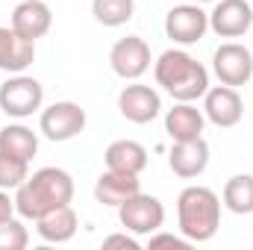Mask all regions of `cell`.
Segmentation results:
<instances>
[{
  "instance_id": "24",
  "label": "cell",
  "mask_w": 253,
  "mask_h": 250,
  "mask_svg": "<svg viewBox=\"0 0 253 250\" xmlns=\"http://www.w3.org/2000/svg\"><path fill=\"white\" fill-rule=\"evenodd\" d=\"M30 245V233L21 221L9 218L0 224V250H24Z\"/></svg>"
},
{
  "instance_id": "19",
  "label": "cell",
  "mask_w": 253,
  "mask_h": 250,
  "mask_svg": "<svg viewBox=\"0 0 253 250\" xmlns=\"http://www.w3.org/2000/svg\"><path fill=\"white\" fill-rule=\"evenodd\" d=\"M77 227H80V218H77V212L71 209V203L53 209V212H47V215H42V218L36 221V233H39L44 242H50V245H65V242H71V239L77 236Z\"/></svg>"
},
{
  "instance_id": "21",
  "label": "cell",
  "mask_w": 253,
  "mask_h": 250,
  "mask_svg": "<svg viewBox=\"0 0 253 250\" xmlns=\"http://www.w3.org/2000/svg\"><path fill=\"white\" fill-rule=\"evenodd\" d=\"M224 206L233 215H253V174H236L224 183Z\"/></svg>"
},
{
  "instance_id": "5",
  "label": "cell",
  "mask_w": 253,
  "mask_h": 250,
  "mask_svg": "<svg viewBox=\"0 0 253 250\" xmlns=\"http://www.w3.org/2000/svg\"><path fill=\"white\" fill-rule=\"evenodd\" d=\"M118 221L132 236H153L165 224V206H162L159 197L138 191L118 206Z\"/></svg>"
},
{
  "instance_id": "23",
  "label": "cell",
  "mask_w": 253,
  "mask_h": 250,
  "mask_svg": "<svg viewBox=\"0 0 253 250\" xmlns=\"http://www.w3.org/2000/svg\"><path fill=\"white\" fill-rule=\"evenodd\" d=\"M27 177H30V162H21V159H12V156L0 153V188L15 191Z\"/></svg>"
},
{
  "instance_id": "18",
  "label": "cell",
  "mask_w": 253,
  "mask_h": 250,
  "mask_svg": "<svg viewBox=\"0 0 253 250\" xmlns=\"http://www.w3.org/2000/svg\"><path fill=\"white\" fill-rule=\"evenodd\" d=\"M103 162L109 171H124V174H141L147 168V150L144 144L132 141V138H118L106 147Z\"/></svg>"
},
{
  "instance_id": "8",
  "label": "cell",
  "mask_w": 253,
  "mask_h": 250,
  "mask_svg": "<svg viewBox=\"0 0 253 250\" xmlns=\"http://www.w3.org/2000/svg\"><path fill=\"white\" fill-rule=\"evenodd\" d=\"M209 30V15L200 3H180L165 15V36L174 44H197Z\"/></svg>"
},
{
  "instance_id": "22",
  "label": "cell",
  "mask_w": 253,
  "mask_h": 250,
  "mask_svg": "<svg viewBox=\"0 0 253 250\" xmlns=\"http://www.w3.org/2000/svg\"><path fill=\"white\" fill-rule=\"evenodd\" d=\"M135 12V0H91V15L103 27H124Z\"/></svg>"
},
{
  "instance_id": "9",
  "label": "cell",
  "mask_w": 253,
  "mask_h": 250,
  "mask_svg": "<svg viewBox=\"0 0 253 250\" xmlns=\"http://www.w3.org/2000/svg\"><path fill=\"white\" fill-rule=\"evenodd\" d=\"M150 44L141 36H126L118 39L109 50V65L121 80H138L150 68Z\"/></svg>"
},
{
  "instance_id": "14",
  "label": "cell",
  "mask_w": 253,
  "mask_h": 250,
  "mask_svg": "<svg viewBox=\"0 0 253 250\" xmlns=\"http://www.w3.org/2000/svg\"><path fill=\"white\" fill-rule=\"evenodd\" d=\"M9 27H12L15 33H21L24 39L36 42V39H42V36L50 33V27H53V12H50V6H47L44 0H18Z\"/></svg>"
},
{
  "instance_id": "3",
  "label": "cell",
  "mask_w": 253,
  "mask_h": 250,
  "mask_svg": "<svg viewBox=\"0 0 253 250\" xmlns=\"http://www.w3.org/2000/svg\"><path fill=\"white\" fill-rule=\"evenodd\" d=\"M177 224L191 245L209 242L221 227V197L206 186H189L177 197Z\"/></svg>"
},
{
  "instance_id": "26",
  "label": "cell",
  "mask_w": 253,
  "mask_h": 250,
  "mask_svg": "<svg viewBox=\"0 0 253 250\" xmlns=\"http://www.w3.org/2000/svg\"><path fill=\"white\" fill-rule=\"evenodd\" d=\"M103 248H126V250H141V245L132 239V236H126V233H112V236H106L103 239Z\"/></svg>"
},
{
  "instance_id": "13",
  "label": "cell",
  "mask_w": 253,
  "mask_h": 250,
  "mask_svg": "<svg viewBox=\"0 0 253 250\" xmlns=\"http://www.w3.org/2000/svg\"><path fill=\"white\" fill-rule=\"evenodd\" d=\"M168 168L180 180H194L209 168V144L206 138H189V141H174L168 150Z\"/></svg>"
},
{
  "instance_id": "1",
  "label": "cell",
  "mask_w": 253,
  "mask_h": 250,
  "mask_svg": "<svg viewBox=\"0 0 253 250\" xmlns=\"http://www.w3.org/2000/svg\"><path fill=\"white\" fill-rule=\"evenodd\" d=\"M74 200V177L65 168H39L15 188V212L27 221L68 206Z\"/></svg>"
},
{
  "instance_id": "6",
  "label": "cell",
  "mask_w": 253,
  "mask_h": 250,
  "mask_svg": "<svg viewBox=\"0 0 253 250\" xmlns=\"http://www.w3.org/2000/svg\"><path fill=\"white\" fill-rule=\"evenodd\" d=\"M85 109L74 100H56L47 109H42L39 118V129L44 138L50 141H71L85 129Z\"/></svg>"
},
{
  "instance_id": "28",
  "label": "cell",
  "mask_w": 253,
  "mask_h": 250,
  "mask_svg": "<svg viewBox=\"0 0 253 250\" xmlns=\"http://www.w3.org/2000/svg\"><path fill=\"white\" fill-rule=\"evenodd\" d=\"M180 3H215V0H180Z\"/></svg>"
},
{
  "instance_id": "4",
  "label": "cell",
  "mask_w": 253,
  "mask_h": 250,
  "mask_svg": "<svg viewBox=\"0 0 253 250\" xmlns=\"http://www.w3.org/2000/svg\"><path fill=\"white\" fill-rule=\"evenodd\" d=\"M42 103H44V88L36 77L12 74L0 85V109L9 118H30L42 109Z\"/></svg>"
},
{
  "instance_id": "16",
  "label": "cell",
  "mask_w": 253,
  "mask_h": 250,
  "mask_svg": "<svg viewBox=\"0 0 253 250\" xmlns=\"http://www.w3.org/2000/svg\"><path fill=\"white\" fill-rule=\"evenodd\" d=\"M141 191L138 183V174H124V171H103L94 183V200L103 203V206H121L124 200H129L132 194Z\"/></svg>"
},
{
  "instance_id": "10",
  "label": "cell",
  "mask_w": 253,
  "mask_h": 250,
  "mask_svg": "<svg viewBox=\"0 0 253 250\" xmlns=\"http://www.w3.org/2000/svg\"><path fill=\"white\" fill-rule=\"evenodd\" d=\"M253 27V6L248 0H215L209 12V30L221 39H242Z\"/></svg>"
},
{
  "instance_id": "27",
  "label": "cell",
  "mask_w": 253,
  "mask_h": 250,
  "mask_svg": "<svg viewBox=\"0 0 253 250\" xmlns=\"http://www.w3.org/2000/svg\"><path fill=\"white\" fill-rule=\"evenodd\" d=\"M15 215V197H9L6 188H0V224Z\"/></svg>"
},
{
  "instance_id": "12",
  "label": "cell",
  "mask_w": 253,
  "mask_h": 250,
  "mask_svg": "<svg viewBox=\"0 0 253 250\" xmlns=\"http://www.w3.org/2000/svg\"><path fill=\"white\" fill-rule=\"evenodd\" d=\"M118 109L129 124H150L153 118H159L162 112V97L156 88L141 85V83H129L118 94Z\"/></svg>"
},
{
  "instance_id": "15",
  "label": "cell",
  "mask_w": 253,
  "mask_h": 250,
  "mask_svg": "<svg viewBox=\"0 0 253 250\" xmlns=\"http://www.w3.org/2000/svg\"><path fill=\"white\" fill-rule=\"evenodd\" d=\"M36 59V42L24 39L12 27H0V71L24 74Z\"/></svg>"
},
{
  "instance_id": "20",
  "label": "cell",
  "mask_w": 253,
  "mask_h": 250,
  "mask_svg": "<svg viewBox=\"0 0 253 250\" xmlns=\"http://www.w3.org/2000/svg\"><path fill=\"white\" fill-rule=\"evenodd\" d=\"M0 153L21 162H33V156L39 153V135L24 124H6L0 129Z\"/></svg>"
},
{
  "instance_id": "7",
  "label": "cell",
  "mask_w": 253,
  "mask_h": 250,
  "mask_svg": "<svg viewBox=\"0 0 253 250\" xmlns=\"http://www.w3.org/2000/svg\"><path fill=\"white\" fill-rule=\"evenodd\" d=\"M212 71L224 85H248L253 80V53L239 42H227L212 53Z\"/></svg>"
},
{
  "instance_id": "2",
  "label": "cell",
  "mask_w": 253,
  "mask_h": 250,
  "mask_svg": "<svg viewBox=\"0 0 253 250\" xmlns=\"http://www.w3.org/2000/svg\"><path fill=\"white\" fill-rule=\"evenodd\" d=\"M153 77H156V85H162L174 100H183V103H194L209 91V71L191 53L177 47L165 50L153 62Z\"/></svg>"
},
{
  "instance_id": "17",
  "label": "cell",
  "mask_w": 253,
  "mask_h": 250,
  "mask_svg": "<svg viewBox=\"0 0 253 250\" xmlns=\"http://www.w3.org/2000/svg\"><path fill=\"white\" fill-rule=\"evenodd\" d=\"M203 126H206V115H203L194 103L177 100V106L165 112V132L171 135V141L200 138V135H203Z\"/></svg>"
},
{
  "instance_id": "11",
  "label": "cell",
  "mask_w": 253,
  "mask_h": 250,
  "mask_svg": "<svg viewBox=\"0 0 253 250\" xmlns=\"http://www.w3.org/2000/svg\"><path fill=\"white\" fill-rule=\"evenodd\" d=\"M203 115L206 121L221 129H230L242 121L245 115V100L239 97V91L233 85H212L206 94H203Z\"/></svg>"
},
{
  "instance_id": "25",
  "label": "cell",
  "mask_w": 253,
  "mask_h": 250,
  "mask_svg": "<svg viewBox=\"0 0 253 250\" xmlns=\"http://www.w3.org/2000/svg\"><path fill=\"white\" fill-rule=\"evenodd\" d=\"M147 248L150 250H159V248H174V250H189L191 242L186 236H171V233H153L150 239H147Z\"/></svg>"
}]
</instances>
